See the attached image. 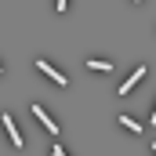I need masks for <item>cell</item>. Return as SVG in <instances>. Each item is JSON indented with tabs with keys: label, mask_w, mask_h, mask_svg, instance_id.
<instances>
[{
	"label": "cell",
	"mask_w": 156,
	"mask_h": 156,
	"mask_svg": "<svg viewBox=\"0 0 156 156\" xmlns=\"http://www.w3.org/2000/svg\"><path fill=\"white\" fill-rule=\"evenodd\" d=\"M145 76V66H138V69H134V73H131V76L123 80V83H120V94H123V98H127V91H131V87H134V83H138V80Z\"/></svg>",
	"instance_id": "cell-3"
},
{
	"label": "cell",
	"mask_w": 156,
	"mask_h": 156,
	"mask_svg": "<svg viewBox=\"0 0 156 156\" xmlns=\"http://www.w3.org/2000/svg\"><path fill=\"white\" fill-rule=\"evenodd\" d=\"M120 127H127V131H142V123L131 120V116H120Z\"/></svg>",
	"instance_id": "cell-6"
},
{
	"label": "cell",
	"mask_w": 156,
	"mask_h": 156,
	"mask_svg": "<svg viewBox=\"0 0 156 156\" xmlns=\"http://www.w3.org/2000/svg\"><path fill=\"white\" fill-rule=\"evenodd\" d=\"M0 123H4V131H7V138H11V145H18V149H22V134H18V127H15L11 113H4V116H0Z\"/></svg>",
	"instance_id": "cell-1"
},
{
	"label": "cell",
	"mask_w": 156,
	"mask_h": 156,
	"mask_svg": "<svg viewBox=\"0 0 156 156\" xmlns=\"http://www.w3.org/2000/svg\"><path fill=\"white\" fill-rule=\"evenodd\" d=\"M51 156H66V149H62V145H55V149H51Z\"/></svg>",
	"instance_id": "cell-7"
},
{
	"label": "cell",
	"mask_w": 156,
	"mask_h": 156,
	"mask_svg": "<svg viewBox=\"0 0 156 156\" xmlns=\"http://www.w3.org/2000/svg\"><path fill=\"white\" fill-rule=\"evenodd\" d=\"M134 4H138V0H134Z\"/></svg>",
	"instance_id": "cell-9"
},
{
	"label": "cell",
	"mask_w": 156,
	"mask_h": 156,
	"mask_svg": "<svg viewBox=\"0 0 156 156\" xmlns=\"http://www.w3.org/2000/svg\"><path fill=\"white\" fill-rule=\"evenodd\" d=\"M66 4H69V0H58V11H66Z\"/></svg>",
	"instance_id": "cell-8"
},
{
	"label": "cell",
	"mask_w": 156,
	"mask_h": 156,
	"mask_svg": "<svg viewBox=\"0 0 156 156\" xmlns=\"http://www.w3.org/2000/svg\"><path fill=\"white\" fill-rule=\"evenodd\" d=\"M87 69H94V73H109L113 66H109V62H98V58H87Z\"/></svg>",
	"instance_id": "cell-5"
},
{
	"label": "cell",
	"mask_w": 156,
	"mask_h": 156,
	"mask_svg": "<svg viewBox=\"0 0 156 156\" xmlns=\"http://www.w3.org/2000/svg\"><path fill=\"white\" fill-rule=\"evenodd\" d=\"M37 69H40V73H44V76H51V80H55V83H66V76H62V73H58V69H55L51 62H44V58H40V62H37Z\"/></svg>",
	"instance_id": "cell-4"
},
{
	"label": "cell",
	"mask_w": 156,
	"mask_h": 156,
	"mask_svg": "<svg viewBox=\"0 0 156 156\" xmlns=\"http://www.w3.org/2000/svg\"><path fill=\"white\" fill-rule=\"evenodd\" d=\"M0 73H4V69H0Z\"/></svg>",
	"instance_id": "cell-10"
},
{
	"label": "cell",
	"mask_w": 156,
	"mask_h": 156,
	"mask_svg": "<svg viewBox=\"0 0 156 156\" xmlns=\"http://www.w3.org/2000/svg\"><path fill=\"white\" fill-rule=\"evenodd\" d=\"M33 116L40 120V127H44V131H51V134H58V131H62V127H58V123H55V120L47 116V113H44V109H40V105H33Z\"/></svg>",
	"instance_id": "cell-2"
}]
</instances>
